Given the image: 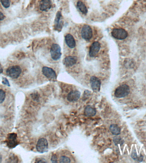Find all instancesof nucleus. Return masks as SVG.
I'll return each instance as SVG.
<instances>
[{"mask_svg": "<svg viewBox=\"0 0 146 163\" xmlns=\"http://www.w3.org/2000/svg\"><path fill=\"white\" fill-rule=\"evenodd\" d=\"M22 72L21 67L18 65L12 66L6 70V74L8 76L12 79H17L20 76Z\"/></svg>", "mask_w": 146, "mask_h": 163, "instance_id": "obj_1", "label": "nucleus"}, {"mask_svg": "<svg viewBox=\"0 0 146 163\" xmlns=\"http://www.w3.org/2000/svg\"><path fill=\"white\" fill-rule=\"evenodd\" d=\"M130 89L129 86L124 84L120 85L116 89L115 91V96L117 98H124L129 95Z\"/></svg>", "mask_w": 146, "mask_h": 163, "instance_id": "obj_2", "label": "nucleus"}, {"mask_svg": "<svg viewBox=\"0 0 146 163\" xmlns=\"http://www.w3.org/2000/svg\"><path fill=\"white\" fill-rule=\"evenodd\" d=\"M6 143L9 148L13 149L16 147L19 143L17 139V134L15 133L9 134L7 136Z\"/></svg>", "mask_w": 146, "mask_h": 163, "instance_id": "obj_3", "label": "nucleus"}, {"mask_svg": "<svg viewBox=\"0 0 146 163\" xmlns=\"http://www.w3.org/2000/svg\"><path fill=\"white\" fill-rule=\"evenodd\" d=\"M112 36L119 40H123L127 38L128 33L123 28H114L111 33Z\"/></svg>", "mask_w": 146, "mask_h": 163, "instance_id": "obj_4", "label": "nucleus"}, {"mask_svg": "<svg viewBox=\"0 0 146 163\" xmlns=\"http://www.w3.org/2000/svg\"><path fill=\"white\" fill-rule=\"evenodd\" d=\"M48 148V140L44 138H41L37 142L36 149L39 153H43L47 152Z\"/></svg>", "mask_w": 146, "mask_h": 163, "instance_id": "obj_5", "label": "nucleus"}, {"mask_svg": "<svg viewBox=\"0 0 146 163\" xmlns=\"http://www.w3.org/2000/svg\"><path fill=\"white\" fill-rule=\"evenodd\" d=\"M51 58L53 60H57L61 57V50L60 46L57 44H53L50 49Z\"/></svg>", "mask_w": 146, "mask_h": 163, "instance_id": "obj_6", "label": "nucleus"}, {"mask_svg": "<svg viewBox=\"0 0 146 163\" xmlns=\"http://www.w3.org/2000/svg\"><path fill=\"white\" fill-rule=\"evenodd\" d=\"M42 72L43 74L50 81L54 82L57 80V74L52 68L47 66L43 67Z\"/></svg>", "mask_w": 146, "mask_h": 163, "instance_id": "obj_7", "label": "nucleus"}, {"mask_svg": "<svg viewBox=\"0 0 146 163\" xmlns=\"http://www.w3.org/2000/svg\"><path fill=\"white\" fill-rule=\"evenodd\" d=\"M82 38L86 41H89L93 36V32L91 27L89 25L83 26L81 30Z\"/></svg>", "mask_w": 146, "mask_h": 163, "instance_id": "obj_8", "label": "nucleus"}, {"mask_svg": "<svg viewBox=\"0 0 146 163\" xmlns=\"http://www.w3.org/2000/svg\"><path fill=\"white\" fill-rule=\"evenodd\" d=\"M100 44L98 42H93L90 47L89 51L90 57L91 58L95 57L100 50Z\"/></svg>", "mask_w": 146, "mask_h": 163, "instance_id": "obj_9", "label": "nucleus"}, {"mask_svg": "<svg viewBox=\"0 0 146 163\" xmlns=\"http://www.w3.org/2000/svg\"><path fill=\"white\" fill-rule=\"evenodd\" d=\"M90 84L92 90L95 92L100 91L101 87V81L98 77H91L90 79Z\"/></svg>", "mask_w": 146, "mask_h": 163, "instance_id": "obj_10", "label": "nucleus"}, {"mask_svg": "<svg viewBox=\"0 0 146 163\" xmlns=\"http://www.w3.org/2000/svg\"><path fill=\"white\" fill-rule=\"evenodd\" d=\"M62 16L60 11L57 12L54 22V28L57 31H60L63 27V22L61 20Z\"/></svg>", "mask_w": 146, "mask_h": 163, "instance_id": "obj_11", "label": "nucleus"}, {"mask_svg": "<svg viewBox=\"0 0 146 163\" xmlns=\"http://www.w3.org/2000/svg\"><path fill=\"white\" fill-rule=\"evenodd\" d=\"M81 93L77 90H72L70 92L67 97V99L70 102H74L80 99Z\"/></svg>", "mask_w": 146, "mask_h": 163, "instance_id": "obj_12", "label": "nucleus"}, {"mask_svg": "<svg viewBox=\"0 0 146 163\" xmlns=\"http://www.w3.org/2000/svg\"><path fill=\"white\" fill-rule=\"evenodd\" d=\"M77 59L75 56H68L64 60V64L67 67H71L74 65L77 62Z\"/></svg>", "mask_w": 146, "mask_h": 163, "instance_id": "obj_13", "label": "nucleus"}, {"mask_svg": "<svg viewBox=\"0 0 146 163\" xmlns=\"http://www.w3.org/2000/svg\"><path fill=\"white\" fill-rule=\"evenodd\" d=\"M40 9L43 11L49 10L52 7V3L50 0H42L40 3Z\"/></svg>", "mask_w": 146, "mask_h": 163, "instance_id": "obj_14", "label": "nucleus"}, {"mask_svg": "<svg viewBox=\"0 0 146 163\" xmlns=\"http://www.w3.org/2000/svg\"><path fill=\"white\" fill-rule=\"evenodd\" d=\"M65 41L67 45L71 49H73L76 46V42L73 36L71 34H67L65 36Z\"/></svg>", "mask_w": 146, "mask_h": 163, "instance_id": "obj_15", "label": "nucleus"}, {"mask_svg": "<svg viewBox=\"0 0 146 163\" xmlns=\"http://www.w3.org/2000/svg\"><path fill=\"white\" fill-rule=\"evenodd\" d=\"M97 111L96 109L90 105H88L85 108L84 114L86 116L91 117L96 115Z\"/></svg>", "mask_w": 146, "mask_h": 163, "instance_id": "obj_16", "label": "nucleus"}, {"mask_svg": "<svg viewBox=\"0 0 146 163\" xmlns=\"http://www.w3.org/2000/svg\"><path fill=\"white\" fill-rule=\"evenodd\" d=\"M109 130L113 135H118L121 134V128L116 124H113L109 127Z\"/></svg>", "mask_w": 146, "mask_h": 163, "instance_id": "obj_17", "label": "nucleus"}, {"mask_svg": "<svg viewBox=\"0 0 146 163\" xmlns=\"http://www.w3.org/2000/svg\"><path fill=\"white\" fill-rule=\"evenodd\" d=\"M77 8L82 13L85 15H86L88 12V10H87L86 6L81 1H79L77 2Z\"/></svg>", "mask_w": 146, "mask_h": 163, "instance_id": "obj_18", "label": "nucleus"}, {"mask_svg": "<svg viewBox=\"0 0 146 163\" xmlns=\"http://www.w3.org/2000/svg\"><path fill=\"white\" fill-rule=\"evenodd\" d=\"M131 157L132 159H134L135 161H138V162H141L143 161V157L142 155H141L140 156L138 157L137 155L136 150H133L131 154Z\"/></svg>", "mask_w": 146, "mask_h": 163, "instance_id": "obj_19", "label": "nucleus"}, {"mask_svg": "<svg viewBox=\"0 0 146 163\" xmlns=\"http://www.w3.org/2000/svg\"><path fill=\"white\" fill-rule=\"evenodd\" d=\"M18 158L15 154H12L10 155L9 157L6 161L7 163H18Z\"/></svg>", "mask_w": 146, "mask_h": 163, "instance_id": "obj_20", "label": "nucleus"}, {"mask_svg": "<svg viewBox=\"0 0 146 163\" xmlns=\"http://www.w3.org/2000/svg\"><path fill=\"white\" fill-rule=\"evenodd\" d=\"M59 163H71V159L68 157L66 156H62L59 158Z\"/></svg>", "mask_w": 146, "mask_h": 163, "instance_id": "obj_21", "label": "nucleus"}, {"mask_svg": "<svg viewBox=\"0 0 146 163\" xmlns=\"http://www.w3.org/2000/svg\"><path fill=\"white\" fill-rule=\"evenodd\" d=\"M113 141L115 145H116V146L119 145V144L121 146H122L124 142L123 140L120 137H115L114 138Z\"/></svg>", "mask_w": 146, "mask_h": 163, "instance_id": "obj_22", "label": "nucleus"}, {"mask_svg": "<svg viewBox=\"0 0 146 163\" xmlns=\"http://www.w3.org/2000/svg\"><path fill=\"white\" fill-rule=\"evenodd\" d=\"M6 98L5 92L2 89H0V104H1L4 101Z\"/></svg>", "mask_w": 146, "mask_h": 163, "instance_id": "obj_23", "label": "nucleus"}, {"mask_svg": "<svg viewBox=\"0 0 146 163\" xmlns=\"http://www.w3.org/2000/svg\"><path fill=\"white\" fill-rule=\"evenodd\" d=\"M3 7L5 8H8L10 6V0H1Z\"/></svg>", "mask_w": 146, "mask_h": 163, "instance_id": "obj_24", "label": "nucleus"}, {"mask_svg": "<svg viewBox=\"0 0 146 163\" xmlns=\"http://www.w3.org/2000/svg\"><path fill=\"white\" fill-rule=\"evenodd\" d=\"M51 161L52 163H56L58 162V158L56 154L52 155L51 158Z\"/></svg>", "mask_w": 146, "mask_h": 163, "instance_id": "obj_25", "label": "nucleus"}, {"mask_svg": "<svg viewBox=\"0 0 146 163\" xmlns=\"http://www.w3.org/2000/svg\"><path fill=\"white\" fill-rule=\"evenodd\" d=\"M2 84L6 86L10 87V84L9 82L6 77H3Z\"/></svg>", "mask_w": 146, "mask_h": 163, "instance_id": "obj_26", "label": "nucleus"}, {"mask_svg": "<svg viewBox=\"0 0 146 163\" xmlns=\"http://www.w3.org/2000/svg\"><path fill=\"white\" fill-rule=\"evenodd\" d=\"M46 161V160L44 158H38L35 160V163H47V162Z\"/></svg>", "mask_w": 146, "mask_h": 163, "instance_id": "obj_27", "label": "nucleus"}, {"mask_svg": "<svg viewBox=\"0 0 146 163\" xmlns=\"http://www.w3.org/2000/svg\"><path fill=\"white\" fill-rule=\"evenodd\" d=\"M5 18V16L2 12L0 11V22L3 21Z\"/></svg>", "mask_w": 146, "mask_h": 163, "instance_id": "obj_28", "label": "nucleus"}, {"mask_svg": "<svg viewBox=\"0 0 146 163\" xmlns=\"http://www.w3.org/2000/svg\"><path fill=\"white\" fill-rule=\"evenodd\" d=\"M3 72V68L2 66L0 64V74Z\"/></svg>", "mask_w": 146, "mask_h": 163, "instance_id": "obj_29", "label": "nucleus"}, {"mask_svg": "<svg viewBox=\"0 0 146 163\" xmlns=\"http://www.w3.org/2000/svg\"><path fill=\"white\" fill-rule=\"evenodd\" d=\"M2 161V156L1 155V154H0V163Z\"/></svg>", "mask_w": 146, "mask_h": 163, "instance_id": "obj_30", "label": "nucleus"}]
</instances>
